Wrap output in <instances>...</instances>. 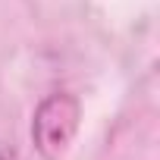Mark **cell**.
<instances>
[{
	"instance_id": "6da1fadb",
	"label": "cell",
	"mask_w": 160,
	"mask_h": 160,
	"mask_svg": "<svg viewBox=\"0 0 160 160\" xmlns=\"http://www.w3.org/2000/svg\"><path fill=\"white\" fill-rule=\"evenodd\" d=\"M78 101L66 91L47 94L32 119V141L38 148V154L44 160H60L66 154V148L72 144L75 132H78Z\"/></svg>"
},
{
	"instance_id": "7a4b0ae2",
	"label": "cell",
	"mask_w": 160,
	"mask_h": 160,
	"mask_svg": "<svg viewBox=\"0 0 160 160\" xmlns=\"http://www.w3.org/2000/svg\"><path fill=\"white\" fill-rule=\"evenodd\" d=\"M0 160H3V157H0Z\"/></svg>"
}]
</instances>
